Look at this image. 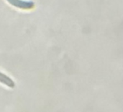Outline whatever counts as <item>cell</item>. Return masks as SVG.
<instances>
[{
  "mask_svg": "<svg viewBox=\"0 0 123 112\" xmlns=\"http://www.w3.org/2000/svg\"><path fill=\"white\" fill-rule=\"evenodd\" d=\"M8 3H9L12 6L24 10H30L32 9L35 4L32 1L28 0H6Z\"/></svg>",
  "mask_w": 123,
  "mask_h": 112,
  "instance_id": "cell-1",
  "label": "cell"
},
{
  "mask_svg": "<svg viewBox=\"0 0 123 112\" xmlns=\"http://www.w3.org/2000/svg\"><path fill=\"white\" fill-rule=\"evenodd\" d=\"M0 83L9 88H14L16 86L14 81L9 76L2 72H0Z\"/></svg>",
  "mask_w": 123,
  "mask_h": 112,
  "instance_id": "cell-2",
  "label": "cell"
}]
</instances>
